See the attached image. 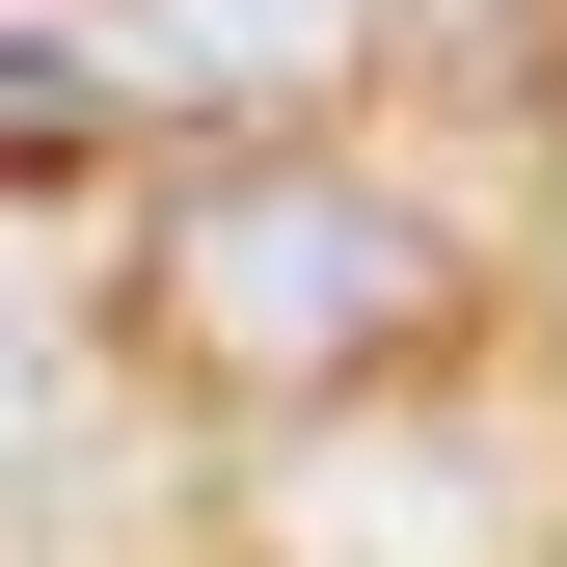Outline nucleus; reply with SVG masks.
<instances>
[{
	"label": "nucleus",
	"mask_w": 567,
	"mask_h": 567,
	"mask_svg": "<svg viewBox=\"0 0 567 567\" xmlns=\"http://www.w3.org/2000/svg\"><path fill=\"white\" fill-rule=\"evenodd\" d=\"M540 324H567V217H540Z\"/></svg>",
	"instance_id": "obj_4"
},
{
	"label": "nucleus",
	"mask_w": 567,
	"mask_h": 567,
	"mask_svg": "<svg viewBox=\"0 0 567 567\" xmlns=\"http://www.w3.org/2000/svg\"><path fill=\"white\" fill-rule=\"evenodd\" d=\"M109 298H135V351L189 405H379L405 351H460V244L405 189H351V163H189Z\"/></svg>",
	"instance_id": "obj_1"
},
{
	"label": "nucleus",
	"mask_w": 567,
	"mask_h": 567,
	"mask_svg": "<svg viewBox=\"0 0 567 567\" xmlns=\"http://www.w3.org/2000/svg\"><path fill=\"white\" fill-rule=\"evenodd\" d=\"M109 109H135V54H54V28H0V189L109 163Z\"/></svg>",
	"instance_id": "obj_3"
},
{
	"label": "nucleus",
	"mask_w": 567,
	"mask_h": 567,
	"mask_svg": "<svg viewBox=\"0 0 567 567\" xmlns=\"http://www.w3.org/2000/svg\"><path fill=\"white\" fill-rule=\"evenodd\" d=\"M540 567H567V540H540Z\"/></svg>",
	"instance_id": "obj_5"
},
{
	"label": "nucleus",
	"mask_w": 567,
	"mask_h": 567,
	"mask_svg": "<svg viewBox=\"0 0 567 567\" xmlns=\"http://www.w3.org/2000/svg\"><path fill=\"white\" fill-rule=\"evenodd\" d=\"M109 54L163 109H324L351 54H379V0H109Z\"/></svg>",
	"instance_id": "obj_2"
}]
</instances>
